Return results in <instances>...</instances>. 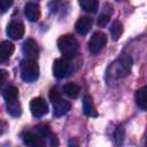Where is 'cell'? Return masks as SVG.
Returning a JSON list of instances; mask_svg holds the SVG:
<instances>
[{
	"instance_id": "ba28073f",
	"label": "cell",
	"mask_w": 147,
	"mask_h": 147,
	"mask_svg": "<svg viewBox=\"0 0 147 147\" xmlns=\"http://www.w3.org/2000/svg\"><path fill=\"white\" fill-rule=\"evenodd\" d=\"M30 110L34 117H42L48 113V106L42 98H34L30 102Z\"/></svg>"
},
{
	"instance_id": "e0dca14e",
	"label": "cell",
	"mask_w": 147,
	"mask_h": 147,
	"mask_svg": "<svg viewBox=\"0 0 147 147\" xmlns=\"http://www.w3.org/2000/svg\"><path fill=\"white\" fill-rule=\"evenodd\" d=\"M80 7L87 13H95L99 8V0H79Z\"/></svg>"
},
{
	"instance_id": "52a82bcc",
	"label": "cell",
	"mask_w": 147,
	"mask_h": 147,
	"mask_svg": "<svg viewBox=\"0 0 147 147\" xmlns=\"http://www.w3.org/2000/svg\"><path fill=\"white\" fill-rule=\"evenodd\" d=\"M23 142L28 146L32 147H41L46 145L45 139L37 132V131H26L22 134Z\"/></svg>"
},
{
	"instance_id": "2e32d148",
	"label": "cell",
	"mask_w": 147,
	"mask_h": 147,
	"mask_svg": "<svg viewBox=\"0 0 147 147\" xmlns=\"http://www.w3.org/2000/svg\"><path fill=\"white\" fill-rule=\"evenodd\" d=\"M136 103L141 109H147V85L136 92Z\"/></svg>"
},
{
	"instance_id": "7402d4cb",
	"label": "cell",
	"mask_w": 147,
	"mask_h": 147,
	"mask_svg": "<svg viewBox=\"0 0 147 147\" xmlns=\"http://www.w3.org/2000/svg\"><path fill=\"white\" fill-rule=\"evenodd\" d=\"M59 99H61V95H60V92L57 91L56 87H53L51 91H49V100L54 103L55 101H57Z\"/></svg>"
},
{
	"instance_id": "ffe728a7",
	"label": "cell",
	"mask_w": 147,
	"mask_h": 147,
	"mask_svg": "<svg viewBox=\"0 0 147 147\" xmlns=\"http://www.w3.org/2000/svg\"><path fill=\"white\" fill-rule=\"evenodd\" d=\"M110 14H111V11H109V13L103 11V13H102V14L99 16V18H98V25H99V26H101V28L106 26V25H107V23L109 22Z\"/></svg>"
},
{
	"instance_id": "7c38bea8",
	"label": "cell",
	"mask_w": 147,
	"mask_h": 147,
	"mask_svg": "<svg viewBox=\"0 0 147 147\" xmlns=\"http://www.w3.org/2000/svg\"><path fill=\"white\" fill-rule=\"evenodd\" d=\"M93 25V21L91 17H87V16H83V17H79V20L76 22L75 24V29L76 31L79 33V34H86L91 28Z\"/></svg>"
},
{
	"instance_id": "8992f818",
	"label": "cell",
	"mask_w": 147,
	"mask_h": 147,
	"mask_svg": "<svg viewBox=\"0 0 147 147\" xmlns=\"http://www.w3.org/2000/svg\"><path fill=\"white\" fill-rule=\"evenodd\" d=\"M69 71V62H68V59L67 57H59V59H55L54 62H53V75L54 77L61 79V78H64L67 76Z\"/></svg>"
},
{
	"instance_id": "3957f363",
	"label": "cell",
	"mask_w": 147,
	"mask_h": 147,
	"mask_svg": "<svg viewBox=\"0 0 147 147\" xmlns=\"http://www.w3.org/2000/svg\"><path fill=\"white\" fill-rule=\"evenodd\" d=\"M57 47L64 57L71 59L77 54V52L79 49V44L72 34H64L59 38Z\"/></svg>"
},
{
	"instance_id": "ac0fdd59",
	"label": "cell",
	"mask_w": 147,
	"mask_h": 147,
	"mask_svg": "<svg viewBox=\"0 0 147 147\" xmlns=\"http://www.w3.org/2000/svg\"><path fill=\"white\" fill-rule=\"evenodd\" d=\"M63 92L71 99H75L78 96L79 92H80V87L76 84H72V83H69V84H65L63 86Z\"/></svg>"
},
{
	"instance_id": "4fadbf2b",
	"label": "cell",
	"mask_w": 147,
	"mask_h": 147,
	"mask_svg": "<svg viewBox=\"0 0 147 147\" xmlns=\"http://www.w3.org/2000/svg\"><path fill=\"white\" fill-rule=\"evenodd\" d=\"M53 108H54V115L60 117V116H63L64 114H67L70 108H71V103L64 99H59L57 101H55L53 103Z\"/></svg>"
},
{
	"instance_id": "d4e9b609",
	"label": "cell",
	"mask_w": 147,
	"mask_h": 147,
	"mask_svg": "<svg viewBox=\"0 0 147 147\" xmlns=\"http://www.w3.org/2000/svg\"><path fill=\"white\" fill-rule=\"evenodd\" d=\"M117 1H122V0H117Z\"/></svg>"
},
{
	"instance_id": "277c9868",
	"label": "cell",
	"mask_w": 147,
	"mask_h": 147,
	"mask_svg": "<svg viewBox=\"0 0 147 147\" xmlns=\"http://www.w3.org/2000/svg\"><path fill=\"white\" fill-rule=\"evenodd\" d=\"M21 77L23 80L31 83L39 77V65L36 60L24 59L21 62Z\"/></svg>"
},
{
	"instance_id": "5bb4252c",
	"label": "cell",
	"mask_w": 147,
	"mask_h": 147,
	"mask_svg": "<svg viewBox=\"0 0 147 147\" xmlns=\"http://www.w3.org/2000/svg\"><path fill=\"white\" fill-rule=\"evenodd\" d=\"M83 111L86 116H90V117L98 116V111L93 105V100H92L91 95H88V94H86L83 98Z\"/></svg>"
},
{
	"instance_id": "6da1fadb",
	"label": "cell",
	"mask_w": 147,
	"mask_h": 147,
	"mask_svg": "<svg viewBox=\"0 0 147 147\" xmlns=\"http://www.w3.org/2000/svg\"><path fill=\"white\" fill-rule=\"evenodd\" d=\"M131 68H132V59L127 55L121 56L119 59H117L115 62L110 64L108 76H110V78L113 79L123 78L130 74Z\"/></svg>"
},
{
	"instance_id": "8fae6325",
	"label": "cell",
	"mask_w": 147,
	"mask_h": 147,
	"mask_svg": "<svg viewBox=\"0 0 147 147\" xmlns=\"http://www.w3.org/2000/svg\"><path fill=\"white\" fill-rule=\"evenodd\" d=\"M24 14L30 22H37L40 17V7L34 2H28L24 7Z\"/></svg>"
},
{
	"instance_id": "7a4b0ae2",
	"label": "cell",
	"mask_w": 147,
	"mask_h": 147,
	"mask_svg": "<svg viewBox=\"0 0 147 147\" xmlns=\"http://www.w3.org/2000/svg\"><path fill=\"white\" fill-rule=\"evenodd\" d=\"M2 96L6 101L8 113L15 117L20 116L22 109L18 102V90L15 86H7L2 92Z\"/></svg>"
},
{
	"instance_id": "9a60e30c",
	"label": "cell",
	"mask_w": 147,
	"mask_h": 147,
	"mask_svg": "<svg viewBox=\"0 0 147 147\" xmlns=\"http://www.w3.org/2000/svg\"><path fill=\"white\" fill-rule=\"evenodd\" d=\"M14 49H15V47H14L13 42H10L8 40L2 41L0 45V59H1V61L3 62L6 60H8L13 55Z\"/></svg>"
},
{
	"instance_id": "cb8c5ba5",
	"label": "cell",
	"mask_w": 147,
	"mask_h": 147,
	"mask_svg": "<svg viewBox=\"0 0 147 147\" xmlns=\"http://www.w3.org/2000/svg\"><path fill=\"white\" fill-rule=\"evenodd\" d=\"M146 145H147V134H146V142H145Z\"/></svg>"
},
{
	"instance_id": "603a6c76",
	"label": "cell",
	"mask_w": 147,
	"mask_h": 147,
	"mask_svg": "<svg viewBox=\"0 0 147 147\" xmlns=\"http://www.w3.org/2000/svg\"><path fill=\"white\" fill-rule=\"evenodd\" d=\"M13 1H14V0H0V8H1V11L5 13V11L13 5Z\"/></svg>"
},
{
	"instance_id": "9c48e42d",
	"label": "cell",
	"mask_w": 147,
	"mask_h": 147,
	"mask_svg": "<svg viewBox=\"0 0 147 147\" xmlns=\"http://www.w3.org/2000/svg\"><path fill=\"white\" fill-rule=\"evenodd\" d=\"M22 51H23L25 59H32V60L38 59L39 48H38V44L33 39H31V38L26 39L22 45Z\"/></svg>"
},
{
	"instance_id": "d6986e66",
	"label": "cell",
	"mask_w": 147,
	"mask_h": 147,
	"mask_svg": "<svg viewBox=\"0 0 147 147\" xmlns=\"http://www.w3.org/2000/svg\"><path fill=\"white\" fill-rule=\"evenodd\" d=\"M122 33H123V25H122V23L118 22V21H115L111 24V26H110V34H111L113 40H118L121 38Z\"/></svg>"
},
{
	"instance_id": "5b68a950",
	"label": "cell",
	"mask_w": 147,
	"mask_h": 147,
	"mask_svg": "<svg viewBox=\"0 0 147 147\" xmlns=\"http://www.w3.org/2000/svg\"><path fill=\"white\" fill-rule=\"evenodd\" d=\"M106 44H107L106 34L103 32H101V31H96V32H94L92 34V37H91V39L88 41V49H90V52L92 54L96 55L103 49Z\"/></svg>"
},
{
	"instance_id": "44dd1931",
	"label": "cell",
	"mask_w": 147,
	"mask_h": 147,
	"mask_svg": "<svg viewBox=\"0 0 147 147\" xmlns=\"http://www.w3.org/2000/svg\"><path fill=\"white\" fill-rule=\"evenodd\" d=\"M114 139H115V144L116 145H121L123 142V139H124V130L123 127H117L116 131H115V134H114Z\"/></svg>"
},
{
	"instance_id": "30bf717a",
	"label": "cell",
	"mask_w": 147,
	"mask_h": 147,
	"mask_svg": "<svg viewBox=\"0 0 147 147\" xmlns=\"http://www.w3.org/2000/svg\"><path fill=\"white\" fill-rule=\"evenodd\" d=\"M7 34L14 40H18L24 34V25L18 21H11L7 25Z\"/></svg>"
}]
</instances>
